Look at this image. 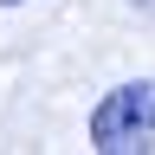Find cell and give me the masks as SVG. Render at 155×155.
Wrapping results in <instances>:
<instances>
[{"label":"cell","mask_w":155,"mask_h":155,"mask_svg":"<svg viewBox=\"0 0 155 155\" xmlns=\"http://www.w3.org/2000/svg\"><path fill=\"white\" fill-rule=\"evenodd\" d=\"M129 7H142V13H155V0H129Z\"/></svg>","instance_id":"cell-2"},{"label":"cell","mask_w":155,"mask_h":155,"mask_svg":"<svg viewBox=\"0 0 155 155\" xmlns=\"http://www.w3.org/2000/svg\"><path fill=\"white\" fill-rule=\"evenodd\" d=\"M0 7H19V0H0Z\"/></svg>","instance_id":"cell-3"},{"label":"cell","mask_w":155,"mask_h":155,"mask_svg":"<svg viewBox=\"0 0 155 155\" xmlns=\"http://www.w3.org/2000/svg\"><path fill=\"white\" fill-rule=\"evenodd\" d=\"M97 155H149L155 149V78H129L91 110Z\"/></svg>","instance_id":"cell-1"}]
</instances>
